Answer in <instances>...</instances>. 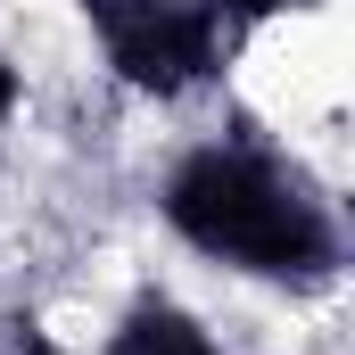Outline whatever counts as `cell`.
<instances>
[{"mask_svg": "<svg viewBox=\"0 0 355 355\" xmlns=\"http://www.w3.org/2000/svg\"><path fill=\"white\" fill-rule=\"evenodd\" d=\"M157 215L182 248H198L207 265H232L248 281H281V289H322L347 265V232L339 207L297 174L265 141H198L182 149Z\"/></svg>", "mask_w": 355, "mask_h": 355, "instance_id": "cell-1", "label": "cell"}, {"mask_svg": "<svg viewBox=\"0 0 355 355\" xmlns=\"http://www.w3.org/2000/svg\"><path fill=\"white\" fill-rule=\"evenodd\" d=\"M17 99H25V83H17V67H8V58H0V124H8V116H17Z\"/></svg>", "mask_w": 355, "mask_h": 355, "instance_id": "cell-5", "label": "cell"}, {"mask_svg": "<svg viewBox=\"0 0 355 355\" xmlns=\"http://www.w3.org/2000/svg\"><path fill=\"white\" fill-rule=\"evenodd\" d=\"M107 355H223V339L190 314V306H174V297H132L124 314H116V331H107Z\"/></svg>", "mask_w": 355, "mask_h": 355, "instance_id": "cell-3", "label": "cell"}, {"mask_svg": "<svg viewBox=\"0 0 355 355\" xmlns=\"http://www.w3.org/2000/svg\"><path fill=\"white\" fill-rule=\"evenodd\" d=\"M75 8H83L107 75L141 99H182V91L215 83L223 58L240 50L207 0H75Z\"/></svg>", "mask_w": 355, "mask_h": 355, "instance_id": "cell-2", "label": "cell"}, {"mask_svg": "<svg viewBox=\"0 0 355 355\" xmlns=\"http://www.w3.org/2000/svg\"><path fill=\"white\" fill-rule=\"evenodd\" d=\"M207 8H215V17H223V33L240 42V33H257L265 17H281V8H297V0H207Z\"/></svg>", "mask_w": 355, "mask_h": 355, "instance_id": "cell-4", "label": "cell"}]
</instances>
